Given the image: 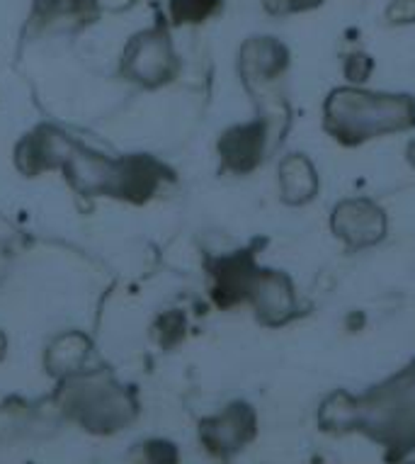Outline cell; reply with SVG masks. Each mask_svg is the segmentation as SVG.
Instances as JSON below:
<instances>
[{
    "instance_id": "cell-4",
    "label": "cell",
    "mask_w": 415,
    "mask_h": 464,
    "mask_svg": "<svg viewBox=\"0 0 415 464\" xmlns=\"http://www.w3.org/2000/svg\"><path fill=\"white\" fill-rule=\"evenodd\" d=\"M219 0H175V13L180 23H197L217 8Z\"/></svg>"
},
{
    "instance_id": "cell-2",
    "label": "cell",
    "mask_w": 415,
    "mask_h": 464,
    "mask_svg": "<svg viewBox=\"0 0 415 464\" xmlns=\"http://www.w3.org/2000/svg\"><path fill=\"white\" fill-rule=\"evenodd\" d=\"M282 190H285V198L294 202L311 199L316 190V178H314V168L309 160L294 156L282 163Z\"/></svg>"
},
{
    "instance_id": "cell-1",
    "label": "cell",
    "mask_w": 415,
    "mask_h": 464,
    "mask_svg": "<svg viewBox=\"0 0 415 464\" xmlns=\"http://www.w3.org/2000/svg\"><path fill=\"white\" fill-rule=\"evenodd\" d=\"M384 231L381 212L364 202L340 207V237L352 238L357 246L374 244Z\"/></svg>"
},
{
    "instance_id": "cell-5",
    "label": "cell",
    "mask_w": 415,
    "mask_h": 464,
    "mask_svg": "<svg viewBox=\"0 0 415 464\" xmlns=\"http://www.w3.org/2000/svg\"><path fill=\"white\" fill-rule=\"evenodd\" d=\"M149 459H151V464H175V450L168 442H151Z\"/></svg>"
},
{
    "instance_id": "cell-6",
    "label": "cell",
    "mask_w": 415,
    "mask_h": 464,
    "mask_svg": "<svg viewBox=\"0 0 415 464\" xmlns=\"http://www.w3.org/2000/svg\"><path fill=\"white\" fill-rule=\"evenodd\" d=\"M285 10H306L314 5H321L323 0H277Z\"/></svg>"
},
{
    "instance_id": "cell-3",
    "label": "cell",
    "mask_w": 415,
    "mask_h": 464,
    "mask_svg": "<svg viewBox=\"0 0 415 464\" xmlns=\"http://www.w3.org/2000/svg\"><path fill=\"white\" fill-rule=\"evenodd\" d=\"M257 306H263L265 314H287L292 309V289L280 275H270L260 282V292H256Z\"/></svg>"
}]
</instances>
